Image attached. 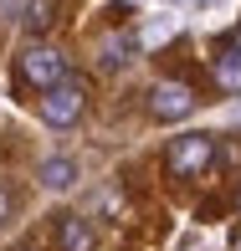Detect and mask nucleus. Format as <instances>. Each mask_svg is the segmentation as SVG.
Here are the masks:
<instances>
[{"instance_id":"nucleus-1","label":"nucleus","mask_w":241,"mask_h":251,"mask_svg":"<svg viewBox=\"0 0 241 251\" xmlns=\"http://www.w3.org/2000/svg\"><path fill=\"white\" fill-rule=\"evenodd\" d=\"M211 154H215L211 133H185V139L169 144V169H175V175H200V169L211 164Z\"/></svg>"},{"instance_id":"nucleus-2","label":"nucleus","mask_w":241,"mask_h":251,"mask_svg":"<svg viewBox=\"0 0 241 251\" xmlns=\"http://www.w3.org/2000/svg\"><path fill=\"white\" fill-rule=\"evenodd\" d=\"M77 113H82V87L77 82H62V87H52V93L41 98V118H47L52 128L77 123Z\"/></svg>"},{"instance_id":"nucleus-3","label":"nucleus","mask_w":241,"mask_h":251,"mask_svg":"<svg viewBox=\"0 0 241 251\" xmlns=\"http://www.w3.org/2000/svg\"><path fill=\"white\" fill-rule=\"evenodd\" d=\"M21 72H26L36 87H47V93H52V87H62V72H67V67H62V51H52V47H31L26 56H21Z\"/></svg>"},{"instance_id":"nucleus-4","label":"nucleus","mask_w":241,"mask_h":251,"mask_svg":"<svg viewBox=\"0 0 241 251\" xmlns=\"http://www.w3.org/2000/svg\"><path fill=\"white\" fill-rule=\"evenodd\" d=\"M149 108H154V118H190L195 113V93L185 82H154Z\"/></svg>"},{"instance_id":"nucleus-5","label":"nucleus","mask_w":241,"mask_h":251,"mask_svg":"<svg viewBox=\"0 0 241 251\" xmlns=\"http://www.w3.org/2000/svg\"><path fill=\"white\" fill-rule=\"evenodd\" d=\"M215 82H221L226 93H241V51H236V47L215 56Z\"/></svg>"},{"instance_id":"nucleus-6","label":"nucleus","mask_w":241,"mask_h":251,"mask_svg":"<svg viewBox=\"0 0 241 251\" xmlns=\"http://www.w3.org/2000/svg\"><path fill=\"white\" fill-rule=\"evenodd\" d=\"M72 179H77L72 159H47V164H41V185H47V190H67Z\"/></svg>"},{"instance_id":"nucleus-7","label":"nucleus","mask_w":241,"mask_h":251,"mask_svg":"<svg viewBox=\"0 0 241 251\" xmlns=\"http://www.w3.org/2000/svg\"><path fill=\"white\" fill-rule=\"evenodd\" d=\"M129 62V36H103L98 41V67L103 72H113V67Z\"/></svg>"},{"instance_id":"nucleus-8","label":"nucleus","mask_w":241,"mask_h":251,"mask_svg":"<svg viewBox=\"0 0 241 251\" xmlns=\"http://www.w3.org/2000/svg\"><path fill=\"white\" fill-rule=\"evenodd\" d=\"M62 251H93V226L87 221H62Z\"/></svg>"},{"instance_id":"nucleus-9","label":"nucleus","mask_w":241,"mask_h":251,"mask_svg":"<svg viewBox=\"0 0 241 251\" xmlns=\"http://www.w3.org/2000/svg\"><path fill=\"white\" fill-rule=\"evenodd\" d=\"M175 31H180V21L169 16V10H159V16L149 21V26H144V47H159V41H169Z\"/></svg>"},{"instance_id":"nucleus-10","label":"nucleus","mask_w":241,"mask_h":251,"mask_svg":"<svg viewBox=\"0 0 241 251\" xmlns=\"http://www.w3.org/2000/svg\"><path fill=\"white\" fill-rule=\"evenodd\" d=\"M21 21H26V31H47L52 26V5H47V0H31Z\"/></svg>"},{"instance_id":"nucleus-11","label":"nucleus","mask_w":241,"mask_h":251,"mask_svg":"<svg viewBox=\"0 0 241 251\" xmlns=\"http://www.w3.org/2000/svg\"><path fill=\"white\" fill-rule=\"evenodd\" d=\"M5 215H10V195L0 190V226H5Z\"/></svg>"},{"instance_id":"nucleus-12","label":"nucleus","mask_w":241,"mask_h":251,"mask_svg":"<svg viewBox=\"0 0 241 251\" xmlns=\"http://www.w3.org/2000/svg\"><path fill=\"white\" fill-rule=\"evenodd\" d=\"M195 5H200V10H215V5H226V0H195Z\"/></svg>"},{"instance_id":"nucleus-13","label":"nucleus","mask_w":241,"mask_h":251,"mask_svg":"<svg viewBox=\"0 0 241 251\" xmlns=\"http://www.w3.org/2000/svg\"><path fill=\"white\" fill-rule=\"evenodd\" d=\"M236 51H241V31H236Z\"/></svg>"}]
</instances>
